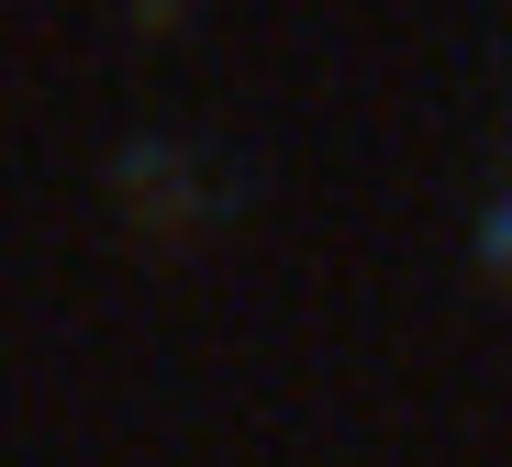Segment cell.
<instances>
[{
  "instance_id": "cell-1",
  "label": "cell",
  "mask_w": 512,
  "mask_h": 467,
  "mask_svg": "<svg viewBox=\"0 0 512 467\" xmlns=\"http://www.w3.org/2000/svg\"><path fill=\"white\" fill-rule=\"evenodd\" d=\"M490 256H512V212H501V223H490Z\"/></svg>"
}]
</instances>
